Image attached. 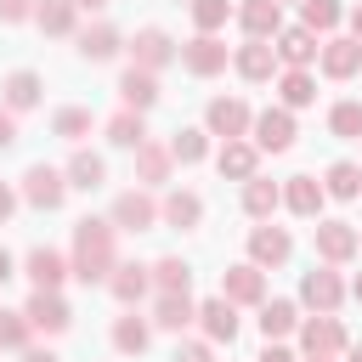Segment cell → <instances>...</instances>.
<instances>
[{
	"label": "cell",
	"instance_id": "6da1fadb",
	"mask_svg": "<svg viewBox=\"0 0 362 362\" xmlns=\"http://www.w3.org/2000/svg\"><path fill=\"white\" fill-rule=\"evenodd\" d=\"M113 272V221H79L74 226V277L102 283Z\"/></svg>",
	"mask_w": 362,
	"mask_h": 362
},
{
	"label": "cell",
	"instance_id": "7a4b0ae2",
	"mask_svg": "<svg viewBox=\"0 0 362 362\" xmlns=\"http://www.w3.org/2000/svg\"><path fill=\"white\" fill-rule=\"evenodd\" d=\"M158 221V204L147 192H119L113 198V232H147Z\"/></svg>",
	"mask_w": 362,
	"mask_h": 362
},
{
	"label": "cell",
	"instance_id": "3957f363",
	"mask_svg": "<svg viewBox=\"0 0 362 362\" xmlns=\"http://www.w3.org/2000/svg\"><path fill=\"white\" fill-rule=\"evenodd\" d=\"M62 192H68L62 170H45V164H34V170L23 175V198H28L34 209H57V204H62Z\"/></svg>",
	"mask_w": 362,
	"mask_h": 362
},
{
	"label": "cell",
	"instance_id": "277c9868",
	"mask_svg": "<svg viewBox=\"0 0 362 362\" xmlns=\"http://www.w3.org/2000/svg\"><path fill=\"white\" fill-rule=\"evenodd\" d=\"M221 294L232 300V305H260L266 300V277H260V266L249 260V266H232L226 277H221Z\"/></svg>",
	"mask_w": 362,
	"mask_h": 362
},
{
	"label": "cell",
	"instance_id": "5b68a950",
	"mask_svg": "<svg viewBox=\"0 0 362 362\" xmlns=\"http://www.w3.org/2000/svg\"><path fill=\"white\" fill-rule=\"evenodd\" d=\"M181 62H187V74L209 79V74H221V68H226V45H221L215 34H198L192 45H181Z\"/></svg>",
	"mask_w": 362,
	"mask_h": 362
},
{
	"label": "cell",
	"instance_id": "8992f818",
	"mask_svg": "<svg viewBox=\"0 0 362 362\" xmlns=\"http://www.w3.org/2000/svg\"><path fill=\"white\" fill-rule=\"evenodd\" d=\"M204 119H209V136H226V141L249 130V107H243L238 96H215V102L204 107Z\"/></svg>",
	"mask_w": 362,
	"mask_h": 362
},
{
	"label": "cell",
	"instance_id": "52a82bcc",
	"mask_svg": "<svg viewBox=\"0 0 362 362\" xmlns=\"http://www.w3.org/2000/svg\"><path fill=\"white\" fill-rule=\"evenodd\" d=\"M362 243H356V226L345 221H317V255L322 260H351Z\"/></svg>",
	"mask_w": 362,
	"mask_h": 362
},
{
	"label": "cell",
	"instance_id": "ba28073f",
	"mask_svg": "<svg viewBox=\"0 0 362 362\" xmlns=\"http://www.w3.org/2000/svg\"><path fill=\"white\" fill-rule=\"evenodd\" d=\"M28 328H45V334H62L68 328V305L57 300V288H34V300H28Z\"/></svg>",
	"mask_w": 362,
	"mask_h": 362
},
{
	"label": "cell",
	"instance_id": "9c48e42d",
	"mask_svg": "<svg viewBox=\"0 0 362 362\" xmlns=\"http://www.w3.org/2000/svg\"><path fill=\"white\" fill-rule=\"evenodd\" d=\"M294 141V119L283 113V107H266L260 119H255V147H266V153H283Z\"/></svg>",
	"mask_w": 362,
	"mask_h": 362
},
{
	"label": "cell",
	"instance_id": "30bf717a",
	"mask_svg": "<svg viewBox=\"0 0 362 362\" xmlns=\"http://www.w3.org/2000/svg\"><path fill=\"white\" fill-rule=\"evenodd\" d=\"M288 249H294V243H288L283 226H255V232H249V255H255V266H283Z\"/></svg>",
	"mask_w": 362,
	"mask_h": 362
},
{
	"label": "cell",
	"instance_id": "8fae6325",
	"mask_svg": "<svg viewBox=\"0 0 362 362\" xmlns=\"http://www.w3.org/2000/svg\"><path fill=\"white\" fill-rule=\"evenodd\" d=\"M339 294H345V288H339V277H334L328 266L305 272V283H300V300H305V305H317V311H334V305H339Z\"/></svg>",
	"mask_w": 362,
	"mask_h": 362
},
{
	"label": "cell",
	"instance_id": "7c38bea8",
	"mask_svg": "<svg viewBox=\"0 0 362 362\" xmlns=\"http://www.w3.org/2000/svg\"><path fill=\"white\" fill-rule=\"evenodd\" d=\"M198 317H204V334H209L215 345H232V339H238V317H232V300H226V294H221V300H204Z\"/></svg>",
	"mask_w": 362,
	"mask_h": 362
},
{
	"label": "cell",
	"instance_id": "4fadbf2b",
	"mask_svg": "<svg viewBox=\"0 0 362 362\" xmlns=\"http://www.w3.org/2000/svg\"><path fill=\"white\" fill-rule=\"evenodd\" d=\"M130 51H136V68H147V74H153V68H164V62L175 57V45H170V34H164V28H141Z\"/></svg>",
	"mask_w": 362,
	"mask_h": 362
},
{
	"label": "cell",
	"instance_id": "5bb4252c",
	"mask_svg": "<svg viewBox=\"0 0 362 362\" xmlns=\"http://www.w3.org/2000/svg\"><path fill=\"white\" fill-rule=\"evenodd\" d=\"M119 96H124V107L141 113V107L158 102V79H153L147 68H124V74H119Z\"/></svg>",
	"mask_w": 362,
	"mask_h": 362
},
{
	"label": "cell",
	"instance_id": "9a60e30c",
	"mask_svg": "<svg viewBox=\"0 0 362 362\" xmlns=\"http://www.w3.org/2000/svg\"><path fill=\"white\" fill-rule=\"evenodd\" d=\"M356 68H362V40H328V45H322V74L351 79Z\"/></svg>",
	"mask_w": 362,
	"mask_h": 362
},
{
	"label": "cell",
	"instance_id": "2e32d148",
	"mask_svg": "<svg viewBox=\"0 0 362 362\" xmlns=\"http://www.w3.org/2000/svg\"><path fill=\"white\" fill-rule=\"evenodd\" d=\"M238 23L249 28V40H266V34H277V28H283V11H277V0H243Z\"/></svg>",
	"mask_w": 362,
	"mask_h": 362
},
{
	"label": "cell",
	"instance_id": "e0dca14e",
	"mask_svg": "<svg viewBox=\"0 0 362 362\" xmlns=\"http://www.w3.org/2000/svg\"><path fill=\"white\" fill-rule=\"evenodd\" d=\"M277 57H283L288 68H305V62L317 57V34H311L305 23H300V28H283V34H277Z\"/></svg>",
	"mask_w": 362,
	"mask_h": 362
},
{
	"label": "cell",
	"instance_id": "ac0fdd59",
	"mask_svg": "<svg viewBox=\"0 0 362 362\" xmlns=\"http://www.w3.org/2000/svg\"><path fill=\"white\" fill-rule=\"evenodd\" d=\"M232 62H238V74H243V79H272V68H277V45L249 40V45H243Z\"/></svg>",
	"mask_w": 362,
	"mask_h": 362
},
{
	"label": "cell",
	"instance_id": "d6986e66",
	"mask_svg": "<svg viewBox=\"0 0 362 362\" xmlns=\"http://www.w3.org/2000/svg\"><path fill=\"white\" fill-rule=\"evenodd\" d=\"M300 345H305L311 356H328V351H339V345H345V334H339V322L322 311L317 322H305V328H300Z\"/></svg>",
	"mask_w": 362,
	"mask_h": 362
},
{
	"label": "cell",
	"instance_id": "ffe728a7",
	"mask_svg": "<svg viewBox=\"0 0 362 362\" xmlns=\"http://www.w3.org/2000/svg\"><path fill=\"white\" fill-rule=\"evenodd\" d=\"M107 141H113V147H130V153H136V147L147 141V124H141V113H136V107L113 113V119H107Z\"/></svg>",
	"mask_w": 362,
	"mask_h": 362
},
{
	"label": "cell",
	"instance_id": "44dd1931",
	"mask_svg": "<svg viewBox=\"0 0 362 362\" xmlns=\"http://www.w3.org/2000/svg\"><path fill=\"white\" fill-rule=\"evenodd\" d=\"M283 198H288L294 215H317V209H322V187H317V175H288Z\"/></svg>",
	"mask_w": 362,
	"mask_h": 362
},
{
	"label": "cell",
	"instance_id": "7402d4cb",
	"mask_svg": "<svg viewBox=\"0 0 362 362\" xmlns=\"http://www.w3.org/2000/svg\"><path fill=\"white\" fill-rule=\"evenodd\" d=\"M28 277H34V288H57V283L68 277V260H62L57 249H34V255H28Z\"/></svg>",
	"mask_w": 362,
	"mask_h": 362
},
{
	"label": "cell",
	"instance_id": "603a6c76",
	"mask_svg": "<svg viewBox=\"0 0 362 362\" xmlns=\"http://www.w3.org/2000/svg\"><path fill=\"white\" fill-rule=\"evenodd\" d=\"M215 164H221V175H232V181H249V175H255V147L232 136V141L221 147V158H215Z\"/></svg>",
	"mask_w": 362,
	"mask_h": 362
},
{
	"label": "cell",
	"instance_id": "cb8c5ba5",
	"mask_svg": "<svg viewBox=\"0 0 362 362\" xmlns=\"http://www.w3.org/2000/svg\"><path fill=\"white\" fill-rule=\"evenodd\" d=\"M147 283H153V277H147V266H113V277H107V288H113L124 305H136V300L147 294Z\"/></svg>",
	"mask_w": 362,
	"mask_h": 362
},
{
	"label": "cell",
	"instance_id": "d4e9b609",
	"mask_svg": "<svg viewBox=\"0 0 362 362\" xmlns=\"http://www.w3.org/2000/svg\"><path fill=\"white\" fill-rule=\"evenodd\" d=\"M113 51H119V34H113L107 23H96V28L79 34V57H85V62H107Z\"/></svg>",
	"mask_w": 362,
	"mask_h": 362
},
{
	"label": "cell",
	"instance_id": "484cf974",
	"mask_svg": "<svg viewBox=\"0 0 362 362\" xmlns=\"http://www.w3.org/2000/svg\"><path fill=\"white\" fill-rule=\"evenodd\" d=\"M34 102H40V74L17 68V74L6 79V107H11V113H23V107H34Z\"/></svg>",
	"mask_w": 362,
	"mask_h": 362
},
{
	"label": "cell",
	"instance_id": "4316f807",
	"mask_svg": "<svg viewBox=\"0 0 362 362\" xmlns=\"http://www.w3.org/2000/svg\"><path fill=\"white\" fill-rule=\"evenodd\" d=\"M136 175H141L147 187H158V181L170 175V147H153V141H141V147H136Z\"/></svg>",
	"mask_w": 362,
	"mask_h": 362
},
{
	"label": "cell",
	"instance_id": "83f0119b",
	"mask_svg": "<svg viewBox=\"0 0 362 362\" xmlns=\"http://www.w3.org/2000/svg\"><path fill=\"white\" fill-rule=\"evenodd\" d=\"M102 175H107V170H102V158H96V153H74V158H68V187L96 192V187H102Z\"/></svg>",
	"mask_w": 362,
	"mask_h": 362
},
{
	"label": "cell",
	"instance_id": "f1b7e54d",
	"mask_svg": "<svg viewBox=\"0 0 362 362\" xmlns=\"http://www.w3.org/2000/svg\"><path fill=\"white\" fill-rule=\"evenodd\" d=\"M158 215H164L170 226H198V215H204V198H198V192H170Z\"/></svg>",
	"mask_w": 362,
	"mask_h": 362
},
{
	"label": "cell",
	"instance_id": "f546056e",
	"mask_svg": "<svg viewBox=\"0 0 362 362\" xmlns=\"http://www.w3.org/2000/svg\"><path fill=\"white\" fill-rule=\"evenodd\" d=\"M153 283H158L164 294H187V283H192V266H187L181 255H164V260L153 266Z\"/></svg>",
	"mask_w": 362,
	"mask_h": 362
},
{
	"label": "cell",
	"instance_id": "4dcf8cb0",
	"mask_svg": "<svg viewBox=\"0 0 362 362\" xmlns=\"http://www.w3.org/2000/svg\"><path fill=\"white\" fill-rule=\"evenodd\" d=\"M192 317H198V311H192V300H187V294H158V317H153L158 328H170V334H181V328H187Z\"/></svg>",
	"mask_w": 362,
	"mask_h": 362
},
{
	"label": "cell",
	"instance_id": "1f68e13d",
	"mask_svg": "<svg viewBox=\"0 0 362 362\" xmlns=\"http://www.w3.org/2000/svg\"><path fill=\"white\" fill-rule=\"evenodd\" d=\"M74 11H79L74 0H40V6H34V23H40L45 34H68V28H74Z\"/></svg>",
	"mask_w": 362,
	"mask_h": 362
},
{
	"label": "cell",
	"instance_id": "d6a6232c",
	"mask_svg": "<svg viewBox=\"0 0 362 362\" xmlns=\"http://www.w3.org/2000/svg\"><path fill=\"white\" fill-rule=\"evenodd\" d=\"M277 198H283V192H277L272 181H260V175H249V187H243V209H249V215H260V221H266V215L277 209Z\"/></svg>",
	"mask_w": 362,
	"mask_h": 362
},
{
	"label": "cell",
	"instance_id": "836d02e7",
	"mask_svg": "<svg viewBox=\"0 0 362 362\" xmlns=\"http://www.w3.org/2000/svg\"><path fill=\"white\" fill-rule=\"evenodd\" d=\"M288 328H294V305H288V300H266V305H260V334H266V339H283Z\"/></svg>",
	"mask_w": 362,
	"mask_h": 362
},
{
	"label": "cell",
	"instance_id": "e575fe53",
	"mask_svg": "<svg viewBox=\"0 0 362 362\" xmlns=\"http://www.w3.org/2000/svg\"><path fill=\"white\" fill-rule=\"evenodd\" d=\"M209 130H175L170 136V158H181V164H198L204 153H209V141H204Z\"/></svg>",
	"mask_w": 362,
	"mask_h": 362
},
{
	"label": "cell",
	"instance_id": "d590c367",
	"mask_svg": "<svg viewBox=\"0 0 362 362\" xmlns=\"http://www.w3.org/2000/svg\"><path fill=\"white\" fill-rule=\"evenodd\" d=\"M113 345H119L124 356L147 351V322H141V317H119V322H113Z\"/></svg>",
	"mask_w": 362,
	"mask_h": 362
},
{
	"label": "cell",
	"instance_id": "8d00e7d4",
	"mask_svg": "<svg viewBox=\"0 0 362 362\" xmlns=\"http://www.w3.org/2000/svg\"><path fill=\"white\" fill-rule=\"evenodd\" d=\"M283 102H288V107L317 102V85H311V74H305V68H288V74H283Z\"/></svg>",
	"mask_w": 362,
	"mask_h": 362
},
{
	"label": "cell",
	"instance_id": "74e56055",
	"mask_svg": "<svg viewBox=\"0 0 362 362\" xmlns=\"http://www.w3.org/2000/svg\"><path fill=\"white\" fill-rule=\"evenodd\" d=\"M328 124H334V136H345V141H362V102H339V107L328 113Z\"/></svg>",
	"mask_w": 362,
	"mask_h": 362
},
{
	"label": "cell",
	"instance_id": "f35d334b",
	"mask_svg": "<svg viewBox=\"0 0 362 362\" xmlns=\"http://www.w3.org/2000/svg\"><path fill=\"white\" fill-rule=\"evenodd\" d=\"M322 192H334V198H356V192H362V170H356V164H334Z\"/></svg>",
	"mask_w": 362,
	"mask_h": 362
},
{
	"label": "cell",
	"instance_id": "ab89813d",
	"mask_svg": "<svg viewBox=\"0 0 362 362\" xmlns=\"http://www.w3.org/2000/svg\"><path fill=\"white\" fill-rule=\"evenodd\" d=\"M300 6H305V28H311V34H322V28H334V23L345 17L339 0H300Z\"/></svg>",
	"mask_w": 362,
	"mask_h": 362
},
{
	"label": "cell",
	"instance_id": "60d3db41",
	"mask_svg": "<svg viewBox=\"0 0 362 362\" xmlns=\"http://www.w3.org/2000/svg\"><path fill=\"white\" fill-rule=\"evenodd\" d=\"M226 17H232V0H192V23H198L204 34H215Z\"/></svg>",
	"mask_w": 362,
	"mask_h": 362
},
{
	"label": "cell",
	"instance_id": "b9f144b4",
	"mask_svg": "<svg viewBox=\"0 0 362 362\" xmlns=\"http://www.w3.org/2000/svg\"><path fill=\"white\" fill-rule=\"evenodd\" d=\"M85 130H90V113H85V107H62V113H57V136H68V141H79Z\"/></svg>",
	"mask_w": 362,
	"mask_h": 362
},
{
	"label": "cell",
	"instance_id": "7bdbcfd3",
	"mask_svg": "<svg viewBox=\"0 0 362 362\" xmlns=\"http://www.w3.org/2000/svg\"><path fill=\"white\" fill-rule=\"evenodd\" d=\"M23 339H28V317H23V311H0V345L17 351Z\"/></svg>",
	"mask_w": 362,
	"mask_h": 362
},
{
	"label": "cell",
	"instance_id": "ee69618b",
	"mask_svg": "<svg viewBox=\"0 0 362 362\" xmlns=\"http://www.w3.org/2000/svg\"><path fill=\"white\" fill-rule=\"evenodd\" d=\"M170 362H209V345H198V339H192V345H175Z\"/></svg>",
	"mask_w": 362,
	"mask_h": 362
},
{
	"label": "cell",
	"instance_id": "f6af8a7d",
	"mask_svg": "<svg viewBox=\"0 0 362 362\" xmlns=\"http://www.w3.org/2000/svg\"><path fill=\"white\" fill-rule=\"evenodd\" d=\"M28 17V0H0V23H23Z\"/></svg>",
	"mask_w": 362,
	"mask_h": 362
},
{
	"label": "cell",
	"instance_id": "bcb514c9",
	"mask_svg": "<svg viewBox=\"0 0 362 362\" xmlns=\"http://www.w3.org/2000/svg\"><path fill=\"white\" fill-rule=\"evenodd\" d=\"M17 141V119H11V107H0V147H11Z\"/></svg>",
	"mask_w": 362,
	"mask_h": 362
},
{
	"label": "cell",
	"instance_id": "7dc6e473",
	"mask_svg": "<svg viewBox=\"0 0 362 362\" xmlns=\"http://www.w3.org/2000/svg\"><path fill=\"white\" fill-rule=\"evenodd\" d=\"M255 362H294V356H288V351H283V345H272V339H266V351H260V356H255Z\"/></svg>",
	"mask_w": 362,
	"mask_h": 362
},
{
	"label": "cell",
	"instance_id": "c3c4849f",
	"mask_svg": "<svg viewBox=\"0 0 362 362\" xmlns=\"http://www.w3.org/2000/svg\"><path fill=\"white\" fill-rule=\"evenodd\" d=\"M11 209H17V198H11V187H0V221H6Z\"/></svg>",
	"mask_w": 362,
	"mask_h": 362
},
{
	"label": "cell",
	"instance_id": "681fc988",
	"mask_svg": "<svg viewBox=\"0 0 362 362\" xmlns=\"http://www.w3.org/2000/svg\"><path fill=\"white\" fill-rule=\"evenodd\" d=\"M23 362H57V356H51V351H28Z\"/></svg>",
	"mask_w": 362,
	"mask_h": 362
},
{
	"label": "cell",
	"instance_id": "f907efd6",
	"mask_svg": "<svg viewBox=\"0 0 362 362\" xmlns=\"http://www.w3.org/2000/svg\"><path fill=\"white\" fill-rule=\"evenodd\" d=\"M74 6H79V11H102L107 0H74Z\"/></svg>",
	"mask_w": 362,
	"mask_h": 362
},
{
	"label": "cell",
	"instance_id": "816d5d0a",
	"mask_svg": "<svg viewBox=\"0 0 362 362\" xmlns=\"http://www.w3.org/2000/svg\"><path fill=\"white\" fill-rule=\"evenodd\" d=\"M6 277H11V255L0 249V283H6Z\"/></svg>",
	"mask_w": 362,
	"mask_h": 362
},
{
	"label": "cell",
	"instance_id": "f5cc1de1",
	"mask_svg": "<svg viewBox=\"0 0 362 362\" xmlns=\"http://www.w3.org/2000/svg\"><path fill=\"white\" fill-rule=\"evenodd\" d=\"M351 34H356V40H362V6H356V11H351Z\"/></svg>",
	"mask_w": 362,
	"mask_h": 362
},
{
	"label": "cell",
	"instance_id": "db71d44e",
	"mask_svg": "<svg viewBox=\"0 0 362 362\" xmlns=\"http://www.w3.org/2000/svg\"><path fill=\"white\" fill-rule=\"evenodd\" d=\"M351 362H362V345H356V351H351Z\"/></svg>",
	"mask_w": 362,
	"mask_h": 362
},
{
	"label": "cell",
	"instance_id": "11a10c76",
	"mask_svg": "<svg viewBox=\"0 0 362 362\" xmlns=\"http://www.w3.org/2000/svg\"><path fill=\"white\" fill-rule=\"evenodd\" d=\"M356 300H362V277H356Z\"/></svg>",
	"mask_w": 362,
	"mask_h": 362
},
{
	"label": "cell",
	"instance_id": "9f6ffc18",
	"mask_svg": "<svg viewBox=\"0 0 362 362\" xmlns=\"http://www.w3.org/2000/svg\"><path fill=\"white\" fill-rule=\"evenodd\" d=\"M311 362H328V356H311Z\"/></svg>",
	"mask_w": 362,
	"mask_h": 362
},
{
	"label": "cell",
	"instance_id": "6f0895ef",
	"mask_svg": "<svg viewBox=\"0 0 362 362\" xmlns=\"http://www.w3.org/2000/svg\"><path fill=\"white\" fill-rule=\"evenodd\" d=\"M356 243H362V232H356Z\"/></svg>",
	"mask_w": 362,
	"mask_h": 362
}]
</instances>
